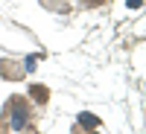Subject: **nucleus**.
<instances>
[{"instance_id": "3", "label": "nucleus", "mask_w": 146, "mask_h": 134, "mask_svg": "<svg viewBox=\"0 0 146 134\" xmlns=\"http://www.w3.org/2000/svg\"><path fill=\"white\" fill-rule=\"evenodd\" d=\"M27 99H32L35 105H47V102H50V88H47V84H41V82H29Z\"/></svg>"}, {"instance_id": "8", "label": "nucleus", "mask_w": 146, "mask_h": 134, "mask_svg": "<svg viewBox=\"0 0 146 134\" xmlns=\"http://www.w3.org/2000/svg\"><path fill=\"white\" fill-rule=\"evenodd\" d=\"M129 6L131 9H140V0H129Z\"/></svg>"}, {"instance_id": "4", "label": "nucleus", "mask_w": 146, "mask_h": 134, "mask_svg": "<svg viewBox=\"0 0 146 134\" xmlns=\"http://www.w3.org/2000/svg\"><path fill=\"white\" fill-rule=\"evenodd\" d=\"M38 6H44L47 12H58V15H70L73 12L70 0H38Z\"/></svg>"}, {"instance_id": "1", "label": "nucleus", "mask_w": 146, "mask_h": 134, "mask_svg": "<svg viewBox=\"0 0 146 134\" xmlns=\"http://www.w3.org/2000/svg\"><path fill=\"white\" fill-rule=\"evenodd\" d=\"M35 123V111H32V102L27 96H9V102L3 105V111H0V131H12L18 134L23 128H29Z\"/></svg>"}, {"instance_id": "5", "label": "nucleus", "mask_w": 146, "mask_h": 134, "mask_svg": "<svg viewBox=\"0 0 146 134\" xmlns=\"http://www.w3.org/2000/svg\"><path fill=\"white\" fill-rule=\"evenodd\" d=\"M76 123L85 125V128H100V125H102V119L96 117V114H91V111H82V114L76 117Z\"/></svg>"}, {"instance_id": "9", "label": "nucleus", "mask_w": 146, "mask_h": 134, "mask_svg": "<svg viewBox=\"0 0 146 134\" xmlns=\"http://www.w3.org/2000/svg\"><path fill=\"white\" fill-rule=\"evenodd\" d=\"M0 134H12V131H0Z\"/></svg>"}, {"instance_id": "6", "label": "nucleus", "mask_w": 146, "mask_h": 134, "mask_svg": "<svg viewBox=\"0 0 146 134\" xmlns=\"http://www.w3.org/2000/svg\"><path fill=\"white\" fill-rule=\"evenodd\" d=\"M76 3H79V9H96V6L108 3V0H76Z\"/></svg>"}, {"instance_id": "2", "label": "nucleus", "mask_w": 146, "mask_h": 134, "mask_svg": "<svg viewBox=\"0 0 146 134\" xmlns=\"http://www.w3.org/2000/svg\"><path fill=\"white\" fill-rule=\"evenodd\" d=\"M27 76V67L18 58H0V79L3 82H21Z\"/></svg>"}, {"instance_id": "7", "label": "nucleus", "mask_w": 146, "mask_h": 134, "mask_svg": "<svg viewBox=\"0 0 146 134\" xmlns=\"http://www.w3.org/2000/svg\"><path fill=\"white\" fill-rule=\"evenodd\" d=\"M70 134H100V131H96V128H85V125H79V123H73Z\"/></svg>"}]
</instances>
